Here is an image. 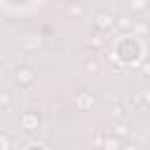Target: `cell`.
Segmentation results:
<instances>
[{
  "label": "cell",
  "mask_w": 150,
  "mask_h": 150,
  "mask_svg": "<svg viewBox=\"0 0 150 150\" xmlns=\"http://www.w3.org/2000/svg\"><path fill=\"white\" fill-rule=\"evenodd\" d=\"M14 80H16L21 87H28V84L35 82V70H33L30 66H19V68L14 70Z\"/></svg>",
  "instance_id": "obj_1"
},
{
  "label": "cell",
  "mask_w": 150,
  "mask_h": 150,
  "mask_svg": "<svg viewBox=\"0 0 150 150\" xmlns=\"http://www.w3.org/2000/svg\"><path fill=\"white\" fill-rule=\"evenodd\" d=\"M19 124H21L23 131H35L38 124H40V115L38 112H23L21 120H19Z\"/></svg>",
  "instance_id": "obj_2"
},
{
  "label": "cell",
  "mask_w": 150,
  "mask_h": 150,
  "mask_svg": "<svg viewBox=\"0 0 150 150\" xmlns=\"http://www.w3.org/2000/svg\"><path fill=\"white\" fill-rule=\"evenodd\" d=\"M94 21H96V28H98V30H110V28L115 26V19H112L110 12H98V14L94 16Z\"/></svg>",
  "instance_id": "obj_3"
},
{
  "label": "cell",
  "mask_w": 150,
  "mask_h": 150,
  "mask_svg": "<svg viewBox=\"0 0 150 150\" xmlns=\"http://www.w3.org/2000/svg\"><path fill=\"white\" fill-rule=\"evenodd\" d=\"M40 45H42V35H38V33H28V35H23V40H21V47H23L26 52H35Z\"/></svg>",
  "instance_id": "obj_4"
},
{
  "label": "cell",
  "mask_w": 150,
  "mask_h": 150,
  "mask_svg": "<svg viewBox=\"0 0 150 150\" xmlns=\"http://www.w3.org/2000/svg\"><path fill=\"white\" fill-rule=\"evenodd\" d=\"M75 105H77L80 110H89V108L94 105V94H89V91H80V94L75 96Z\"/></svg>",
  "instance_id": "obj_5"
},
{
  "label": "cell",
  "mask_w": 150,
  "mask_h": 150,
  "mask_svg": "<svg viewBox=\"0 0 150 150\" xmlns=\"http://www.w3.org/2000/svg\"><path fill=\"white\" fill-rule=\"evenodd\" d=\"M110 112H112V117H115V122H127V117H129V112H127V108H124L122 103H115Z\"/></svg>",
  "instance_id": "obj_6"
},
{
  "label": "cell",
  "mask_w": 150,
  "mask_h": 150,
  "mask_svg": "<svg viewBox=\"0 0 150 150\" xmlns=\"http://www.w3.org/2000/svg\"><path fill=\"white\" fill-rule=\"evenodd\" d=\"M110 30H96V33H91V45H108L110 42Z\"/></svg>",
  "instance_id": "obj_7"
},
{
  "label": "cell",
  "mask_w": 150,
  "mask_h": 150,
  "mask_svg": "<svg viewBox=\"0 0 150 150\" xmlns=\"http://www.w3.org/2000/svg\"><path fill=\"white\" fill-rule=\"evenodd\" d=\"M122 143L117 136H103V150H120Z\"/></svg>",
  "instance_id": "obj_8"
},
{
  "label": "cell",
  "mask_w": 150,
  "mask_h": 150,
  "mask_svg": "<svg viewBox=\"0 0 150 150\" xmlns=\"http://www.w3.org/2000/svg\"><path fill=\"white\" fill-rule=\"evenodd\" d=\"M82 68H84L87 73H91V75H94V73H98V70H101V63H98L96 59H84V61H82Z\"/></svg>",
  "instance_id": "obj_9"
},
{
  "label": "cell",
  "mask_w": 150,
  "mask_h": 150,
  "mask_svg": "<svg viewBox=\"0 0 150 150\" xmlns=\"http://www.w3.org/2000/svg\"><path fill=\"white\" fill-rule=\"evenodd\" d=\"M68 14H70V16H75V19H80V16L84 14V5H80V2H70Z\"/></svg>",
  "instance_id": "obj_10"
},
{
  "label": "cell",
  "mask_w": 150,
  "mask_h": 150,
  "mask_svg": "<svg viewBox=\"0 0 150 150\" xmlns=\"http://www.w3.org/2000/svg\"><path fill=\"white\" fill-rule=\"evenodd\" d=\"M115 26H117L120 30H131L134 21H131V19H127V16H117V19H115Z\"/></svg>",
  "instance_id": "obj_11"
},
{
  "label": "cell",
  "mask_w": 150,
  "mask_h": 150,
  "mask_svg": "<svg viewBox=\"0 0 150 150\" xmlns=\"http://www.w3.org/2000/svg\"><path fill=\"white\" fill-rule=\"evenodd\" d=\"M115 134H117V138L129 136V127H127V122H117V124H115Z\"/></svg>",
  "instance_id": "obj_12"
},
{
  "label": "cell",
  "mask_w": 150,
  "mask_h": 150,
  "mask_svg": "<svg viewBox=\"0 0 150 150\" xmlns=\"http://www.w3.org/2000/svg\"><path fill=\"white\" fill-rule=\"evenodd\" d=\"M129 5H131L134 12H143L148 7V0H129Z\"/></svg>",
  "instance_id": "obj_13"
},
{
  "label": "cell",
  "mask_w": 150,
  "mask_h": 150,
  "mask_svg": "<svg viewBox=\"0 0 150 150\" xmlns=\"http://www.w3.org/2000/svg\"><path fill=\"white\" fill-rule=\"evenodd\" d=\"M12 105V94L9 91H0V108H9Z\"/></svg>",
  "instance_id": "obj_14"
},
{
  "label": "cell",
  "mask_w": 150,
  "mask_h": 150,
  "mask_svg": "<svg viewBox=\"0 0 150 150\" xmlns=\"http://www.w3.org/2000/svg\"><path fill=\"white\" fill-rule=\"evenodd\" d=\"M138 105H143L141 94H131V98H129V108H138Z\"/></svg>",
  "instance_id": "obj_15"
},
{
  "label": "cell",
  "mask_w": 150,
  "mask_h": 150,
  "mask_svg": "<svg viewBox=\"0 0 150 150\" xmlns=\"http://www.w3.org/2000/svg\"><path fill=\"white\" fill-rule=\"evenodd\" d=\"M131 28H134V30H136V33H145V30H148V26H145V23H143V21H136V23H134V26H131Z\"/></svg>",
  "instance_id": "obj_16"
},
{
  "label": "cell",
  "mask_w": 150,
  "mask_h": 150,
  "mask_svg": "<svg viewBox=\"0 0 150 150\" xmlns=\"http://www.w3.org/2000/svg\"><path fill=\"white\" fill-rule=\"evenodd\" d=\"M141 98H143V103H148V105H150V87L141 91Z\"/></svg>",
  "instance_id": "obj_17"
},
{
  "label": "cell",
  "mask_w": 150,
  "mask_h": 150,
  "mask_svg": "<svg viewBox=\"0 0 150 150\" xmlns=\"http://www.w3.org/2000/svg\"><path fill=\"white\" fill-rule=\"evenodd\" d=\"M120 150H141V148H138L136 143H127V145H122Z\"/></svg>",
  "instance_id": "obj_18"
},
{
  "label": "cell",
  "mask_w": 150,
  "mask_h": 150,
  "mask_svg": "<svg viewBox=\"0 0 150 150\" xmlns=\"http://www.w3.org/2000/svg\"><path fill=\"white\" fill-rule=\"evenodd\" d=\"M141 70H143V73H145V75H150V61H145V63H143V66H141Z\"/></svg>",
  "instance_id": "obj_19"
},
{
  "label": "cell",
  "mask_w": 150,
  "mask_h": 150,
  "mask_svg": "<svg viewBox=\"0 0 150 150\" xmlns=\"http://www.w3.org/2000/svg\"><path fill=\"white\" fill-rule=\"evenodd\" d=\"M148 150H150V148H148Z\"/></svg>",
  "instance_id": "obj_20"
}]
</instances>
